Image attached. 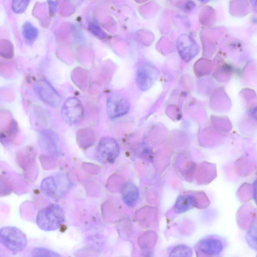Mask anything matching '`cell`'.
Returning <instances> with one entry per match:
<instances>
[{"mask_svg":"<svg viewBox=\"0 0 257 257\" xmlns=\"http://www.w3.org/2000/svg\"><path fill=\"white\" fill-rule=\"evenodd\" d=\"M39 143L45 151L56 154L59 150V141L57 136L52 131L44 130L39 134Z\"/></svg>","mask_w":257,"mask_h":257,"instance_id":"30bf717a","label":"cell"},{"mask_svg":"<svg viewBox=\"0 0 257 257\" xmlns=\"http://www.w3.org/2000/svg\"><path fill=\"white\" fill-rule=\"evenodd\" d=\"M64 221V211L59 204L56 203L51 204L42 209L36 218L39 228L46 232L58 230Z\"/></svg>","mask_w":257,"mask_h":257,"instance_id":"6da1fadb","label":"cell"},{"mask_svg":"<svg viewBox=\"0 0 257 257\" xmlns=\"http://www.w3.org/2000/svg\"><path fill=\"white\" fill-rule=\"evenodd\" d=\"M129 101L124 96L114 94L107 100V113L111 119H116L127 114L130 110Z\"/></svg>","mask_w":257,"mask_h":257,"instance_id":"52a82bcc","label":"cell"},{"mask_svg":"<svg viewBox=\"0 0 257 257\" xmlns=\"http://www.w3.org/2000/svg\"><path fill=\"white\" fill-rule=\"evenodd\" d=\"M254 188V198L257 204V179L255 181L253 185Z\"/></svg>","mask_w":257,"mask_h":257,"instance_id":"44dd1931","label":"cell"},{"mask_svg":"<svg viewBox=\"0 0 257 257\" xmlns=\"http://www.w3.org/2000/svg\"><path fill=\"white\" fill-rule=\"evenodd\" d=\"M69 182L60 177H49L41 185V191L47 197L57 198L63 196L69 188Z\"/></svg>","mask_w":257,"mask_h":257,"instance_id":"5b68a950","label":"cell"},{"mask_svg":"<svg viewBox=\"0 0 257 257\" xmlns=\"http://www.w3.org/2000/svg\"><path fill=\"white\" fill-rule=\"evenodd\" d=\"M63 120L68 124L75 125L81 121L84 116V109L80 101L72 97L66 99L61 109Z\"/></svg>","mask_w":257,"mask_h":257,"instance_id":"277c9868","label":"cell"},{"mask_svg":"<svg viewBox=\"0 0 257 257\" xmlns=\"http://www.w3.org/2000/svg\"><path fill=\"white\" fill-rule=\"evenodd\" d=\"M158 75L157 68L150 64H143L137 71V82L142 90L150 88L156 81Z\"/></svg>","mask_w":257,"mask_h":257,"instance_id":"ba28073f","label":"cell"},{"mask_svg":"<svg viewBox=\"0 0 257 257\" xmlns=\"http://www.w3.org/2000/svg\"><path fill=\"white\" fill-rule=\"evenodd\" d=\"M0 241L7 249L14 253L23 251L27 245L25 234L14 227L2 228L0 231Z\"/></svg>","mask_w":257,"mask_h":257,"instance_id":"7a4b0ae2","label":"cell"},{"mask_svg":"<svg viewBox=\"0 0 257 257\" xmlns=\"http://www.w3.org/2000/svg\"><path fill=\"white\" fill-rule=\"evenodd\" d=\"M89 29L95 36L100 39H105L107 38V34L97 25L91 24Z\"/></svg>","mask_w":257,"mask_h":257,"instance_id":"d6986e66","label":"cell"},{"mask_svg":"<svg viewBox=\"0 0 257 257\" xmlns=\"http://www.w3.org/2000/svg\"><path fill=\"white\" fill-rule=\"evenodd\" d=\"M30 0H13L12 9L15 13H21L27 9Z\"/></svg>","mask_w":257,"mask_h":257,"instance_id":"e0dca14e","label":"cell"},{"mask_svg":"<svg viewBox=\"0 0 257 257\" xmlns=\"http://www.w3.org/2000/svg\"><path fill=\"white\" fill-rule=\"evenodd\" d=\"M139 192L134 184L126 183L122 189V199L125 204L129 207L135 206L139 199Z\"/></svg>","mask_w":257,"mask_h":257,"instance_id":"8fae6325","label":"cell"},{"mask_svg":"<svg viewBox=\"0 0 257 257\" xmlns=\"http://www.w3.org/2000/svg\"><path fill=\"white\" fill-rule=\"evenodd\" d=\"M246 239L249 245L257 250V224L251 229L247 235Z\"/></svg>","mask_w":257,"mask_h":257,"instance_id":"ac0fdd59","label":"cell"},{"mask_svg":"<svg viewBox=\"0 0 257 257\" xmlns=\"http://www.w3.org/2000/svg\"><path fill=\"white\" fill-rule=\"evenodd\" d=\"M199 251L203 254L216 255L219 254L223 249L222 243L218 239L207 238L201 241L198 246Z\"/></svg>","mask_w":257,"mask_h":257,"instance_id":"7c38bea8","label":"cell"},{"mask_svg":"<svg viewBox=\"0 0 257 257\" xmlns=\"http://www.w3.org/2000/svg\"><path fill=\"white\" fill-rule=\"evenodd\" d=\"M34 90L45 104L53 108H57L59 106L61 97L47 81H38L34 84Z\"/></svg>","mask_w":257,"mask_h":257,"instance_id":"8992f818","label":"cell"},{"mask_svg":"<svg viewBox=\"0 0 257 257\" xmlns=\"http://www.w3.org/2000/svg\"><path fill=\"white\" fill-rule=\"evenodd\" d=\"M119 146L117 141L110 137L102 138L96 149V158L102 163H112L118 158Z\"/></svg>","mask_w":257,"mask_h":257,"instance_id":"3957f363","label":"cell"},{"mask_svg":"<svg viewBox=\"0 0 257 257\" xmlns=\"http://www.w3.org/2000/svg\"><path fill=\"white\" fill-rule=\"evenodd\" d=\"M254 10L257 13V0H250Z\"/></svg>","mask_w":257,"mask_h":257,"instance_id":"603a6c76","label":"cell"},{"mask_svg":"<svg viewBox=\"0 0 257 257\" xmlns=\"http://www.w3.org/2000/svg\"><path fill=\"white\" fill-rule=\"evenodd\" d=\"M195 6L196 4L190 0L182 2L179 4L180 8L185 12L192 11Z\"/></svg>","mask_w":257,"mask_h":257,"instance_id":"ffe728a7","label":"cell"},{"mask_svg":"<svg viewBox=\"0 0 257 257\" xmlns=\"http://www.w3.org/2000/svg\"><path fill=\"white\" fill-rule=\"evenodd\" d=\"M198 204L196 198L190 195L179 197L175 204L174 209L178 214L185 213L196 207Z\"/></svg>","mask_w":257,"mask_h":257,"instance_id":"4fadbf2b","label":"cell"},{"mask_svg":"<svg viewBox=\"0 0 257 257\" xmlns=\"http://www.w3.org/2000/svg\"><path fill=\"white\" fill-rule=\"evenodd\" d=\"M22 33L25 39L29 42L35 41L39 35L37 28L29 22H26L23 25Z\"/></svg>","mask_w":257,"mask_h":257,"instance_id":"5bb4252c","label":"cell"},{"mask_svg":"<svg viewBox=\"0 0 257 257\" xmlns=\"http://www.w3.org/2000/svg\"><path fill=\"white\" fill-rule=\"evenodd\" d=\"M252 117L257 121V106L252 108L250 111Z\"/></svg>","mask_w":257,"mask_h":257,"instance_id":"7402d4cb","label":"cell"},{"mask_svg":"<svg viewBox=\"0 0 257 257\" xmlns=\"http://www.w3.org/2000/svg\"><path fill=\"white\" fill-rule=\"evenodd\" d=\"M32 257H60L58 253L42 248H37L31 252Z\"/></svg>","mask_w":257,"mask_h":257,"instance_id":"2e32d148","label":"cell"},{"mask_svg":"<svg viewBox=\"0 0 257 257\" xmlns=\"http://www.w3.org/2000/svg\"><path fill=\"white\" fill-rule=\"evenodd\" d=\"M192 251L190 248L185 245H179L175 247L170 252L171 257H191Z\"/></svg>","mask_w":257,"mask_h":257,"instance_id":"9a60e30c","label":"cell"},{"mask_svg":"<svg viewBox=\"0 0 257 257\" xmlns=\"http://www.w3.org/2000/svg\"><path fill=\"white\" fill-rule=\"evenodd\" d=\"M177 46L180 56L186 60L193 59L199 52L198 44L191 36L187 34H183L179 37Z\"/></svg>","mask_w":257,"mask_h":257,"instance_id":"9c48e42d","label":"cell"},{"mask_svg":"<svg viewBox=\"0 0 257 257\" xmlns=\"http://www.w3.org/2000/svg\"><path fill=\"white\" fill-rule=\"evenodd\" d=\"M198 1L201 3H206L209 1V0H198Z\"/></svg>","mask_w":257,"mask_h":257,"instance_id":"cb8c5ba5","label":"cell"}]
</instances>
